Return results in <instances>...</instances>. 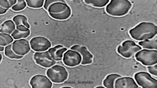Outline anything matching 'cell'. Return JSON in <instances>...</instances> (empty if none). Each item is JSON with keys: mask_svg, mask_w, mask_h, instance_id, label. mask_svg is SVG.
<instances>
[{"mask_svg": "<svg viewBox=\"0 0 157 88\" xmlns=\"http://www.w3.org/2000/svg\"><path fill=\"white\" fill-rule=\"evenodd\" d=\"M29 83L33 88H51L52 86L49 78L41 75L33 77Z\"/></svg>", "mask_w": 157, "mask_h": 88, "instance_id": "12", "label": "cell"}, {"mask_svg": "<svg viewBox=\"0 0 157 88\" xmlns=\"http://www.w3.org/2000/svg\"><path fill=\"white\" fill-rule=\"evenodd\" d=\"M26 2L29 7L33 9H39L43 6L44 3V0H26Z\"/></svg>", "mask_w": 157, "mask_h": 88, "instance_id": "24", "label": "cell"}, {"mask_svg": "<svg viewBox=\"0 0 157 88\" xmlns=\"http://www.w3.org/2000/svg\"><path fill=\"white\" fill-rule=\"evenodd\" d=\"M30 46L34 51L44 52L49 49L52 44L50 41L45 37H34L30 41Z\"/></svg>", "mask_w": 157, "mask_h": 88, "instance_id": "10", "label": "cell"}, {"mask_svg": "<svg viewBox=\"0 0 157 88\" xmlns=\"http://www.w3.org/2000/svg\"><path fill=\"white\" fill-rule=\"evenodd\" d=\"M17 3L16 0H1L0 7L4 9H9L10 7H12Z\"/></svg>", "mask_w": 157, "mask_h": 88, "instance_id": "25", "label": "cell"}, {"mask_svg": "<svg viewBox=\"0 0 157 88\" xmlns=\"http://www.w3.org/2000/svg\"><path fill=\"white\" fill-rule=\"evenodd\" d=\"M47 76L54 83H60L66 80L68 73L64 67L60 65H55L47 71Z\"/></svg>", "mask_w": 157, "mask_h": 88, "instance_id": "4", "label": "cell"}, {"mask_svg": "<svg viewBox=\"0 0 157 88\" xmlns=\"http://www.w3.org/2000/svg\"><path fill=\"white\" fill-rule=\"evenodd\" d=\"M15 30V25L13 21L11 20H6L4 22L1 26V33L8 35L12 34Z\"/></svg>", "mask_w": 157, "mask_h": 88, "instance_id": "17", "label": "cell"}, {"mask_svg": "<svg viewBox=\"0 0 157 88\" xmlns=\"http://www.w3.org/2000/svg\"><path fill=\"white\" fill-rule=\"evenodd\" d=\"M12 49L16 54L23 57L30 51V44L27 40L20 39L13 43Z\"/></svg>", "mask_w": 157, "mask_h": 88, "instance_id": "11", "label": "cell"}, {"mask_svg": "<svg viewBox=\"0 0 157 88\" xmlns=\"http://www.w3.org/2000/svg\"><path fill=\"white\" fill-rule=\"evenodd\" d=\"M34 60L38 65L44 68H50L56 63V61L52 58L48 51L36 52L34 54Z\"/></svg>", "mask_w": 157, "mask_h": 88, "instance_id": "9", "label": "cell"}, {"mask_svg": "<svg viewBox=\"0 0 157 88\" xmlns=\"http://www.w3.org/2000/svg\"><path fill=\"white\" fill-rule=\"evenodd\" d=\"M5 55L6 57L11 59L20 60L23 58V56L16 54L12 49V44H9L5 48Z\"/></svg>", "mask_w": 157, "mask_h": 88, "instance_id": "21", "label": "cell"}, {"mask_svg": "<svg viewBox=\"0 0 157 88\" xmlns=\"http://www.w3.org/2000/svg\"><path fill=\"white\" fill-rule=\"evenodd\" d=\"M49 14L55 20H67L71 14L69 6L65 3L56 2L52 4L48 9Z\"/></svg>", "mask_w": 157, "mask_h": 88, "instance_id": "3", "label": "cell"}, {"mask_svg": "<svg viewBox=\"0 0 157 88\" xmlns=\"http://www.w3.org/2000/svg\"><path fill=\"white\" fill-rule=\"evenodd\" d=\"M148 71L150 74L153 75L154 76H157V65L149 66L148 67Z\"/></svg>", "mask_w": 157, "mask_h": 88, "instance_id": "28", "label": "cell"}, {"mask_svg": "<svg viewBox=\"0 0 157 88\" xmlns=\"http://www.w3.org/2000/svg\"><path fill=\"white\" fill-rule=\"evenodd\" d=\"M13 41V39L11 35L1 33L0 35V44L1 46H8Z\"/></svg>", "mask_w": 157, "mask_h": 88, "instance_id": "23", "label": "cell"}, {"mask_svg": "<svg viewBox=\"0 0 157 88\" xmlns=\"http://www.w3.org/2000/svg\"><path fill=\"white\" fill-rule=\"evenodd\" d=\"M135 79L139 86L143 88H156L157 80L152 77L149 74L146 72H137L135 75Z\"/></svg>", "mask_w": 157, "mask_h": 88, "instance_id": "7", "label": "cell"}, {"mask_svg": "<svg viewBox=\"0 0 157 88\" xmlns=\"http://www.w3.org/2000/svg\"><path fill=\"white\" fill-rule=\"evenodd\" d=\"M56 2H63V3H66L63 0H46L45 1V4H44V8L45 9L48 11L49 7L52 4Z\"/></svg>", "mask_w": 157, "mask_h": 88, "instance_id": "27", "label": "cell"}, {"mask_svg": "<svg viewBox=\"0 0 157 88\" xmlns=\"http://www.w3.org/2000/svg\"><path fill=\"white\" fill-rule=\"evenodd\" d=\"M139 44L144 49H157V37L155 36V39H153L151 40L143 41L141 42H139Z\"/></svg>", "mask_w": 157, "mask_h": 88, "instance_id": "19", "label": "cell"}, {"mask_svg": "<svg viewBox=\"0 0 157 88\" xmlns=\"http://www.w3.org/2000/svg\"><path fill=\"white\" fill-rule=\"evenodd\" d=\"M132 6L128 0H112L106 7V11L111 16H123L127 14Z\"/></svg>", "mask_w": 157, "mask_h": 88, "instance_id": "2", "label": "cell"}, {"mask_svg": "<svg viewBox=\"0 0 157 88\" xmlns=\"http://www.w3.org/2000/svg\"><path fill=\"white\" fill-rule=\"evenodd\" d=\"M67 49L63 48V46L58 45L49 49V53L53 60L55 61H60L62 60L63 53L66 51Z\"/></svg>", "mask_w": 157, "mask_h": 88, "instance_id": "15", "label": "cell"}, {"mask_svg": "<svg viewBox=\"0 0 157 88\" xmlns=\"http://www.w3.org/2000/svg\"><path fill=\"white\" fill-rule=\"evenodd\" d=\"M0 56H1V60H0V61H1H1H2V55L1 54V55H0Z\"/></svg>", "mask_w": 157, "mask_h": 88, "instance_id": "31", "label": "cell"}, {"mask_svg": "<svg viewBox=\"0 0 157 88\" xmlns=\"http://www.w3.org/2000/svg\"><path fill=\"white\" fill-rule=\"evenodd\" d=\"M121 77L117 74H111L107 76L103 81L104 86L107 88H114L115 81L117 79Z\"/></svg>", "mask_w": 157, "mask_h": 88, "instance_id": "18", "label": "cell"}, {"mask_svg": "<svg viewBox=\"0 0 157 88\" xmlns=\"http://www.w3.org/2000/svg\"><path fill=\"white\" fill-rule=\"evenodd\" d=\"M26 6V3L24 0H18L17 1L16 4L12 7L13 11H21L25 9Z\"/></svg>", "mask_w": 157, "mask_h": 88, "instance_id": "26", "label": "cell"}, {"mask_svg": "<svg viewBox=\"0 0 157 88\" xmlns=\"http://www.w3.org/2000/svg\"><path fill=\"white\" fill-rule=\"evenodd\" d=\"M97 88H104V86H98L97 87Z\"/></svg>", "mask_w": 157, "mask_h": 88, "instance_id": "32", "label": "cell"}, {"mask_svg": "<svg viewBox=\"0 0 157 88\" xmlns=\"http://www.w3.org/2000/svg\"><path fill=\"white\" fill-rule=\"evenodd\" d=\"M63 88H71V87H68V86H66V87H63Z\"/></svg>", "mask_w": 157, "mask_h": 88, "instance_id": "33", "label": "cell"}, {"mask_svg": "<svg viewBox=\"0 0 157 88\" xmlns=\"http://www.w3.org/2000/svg\"><path fill=\"white\" fill-rule=\"evenodd\" d=\"M30 33V30L26 27L24 25H19L16 27L14 31L12 34V37L15 40L24 39L29 35Z\"/></svg>", "mask_w": 157, "mask_h": 88, "instance_id": "16", "label": "cell"}, {"mask_svg": "<svg viewBox=\"0 0 157 88\" xmlns=\"http://www.w3.org/2000/svg\"><path fill=\"white\" fill-rule=\"evenodd\" d=\"M135 57L138 62H140L144 65H154L157 63V50H143L137 52Z\"/></svg>", "mask_w": 157, "mask_h": 88, "instance_id": "5", "label": "cell"}, {"mask_svg": "<svg viewBox=\"0 0 157 88\" xmlns=\"http://www.w3.org/2000/svg\"><path fill=\"white\" fill-rule=\"evenodd\" d=\"M7 9H4L2 7H0V14H5L6 12H7Z\"/></svg>", "mask_w": 157, "mask_h": 88, "instance_id": "29", "label": "cell"}, {"mask_svg": "<svg viewBox=\"0 0 157 88\" xmlns=\"http://www.w3.org/2000/svg\"><path fill=\"white\" fill-rule=\"evenodd\" d=\"M71 50L77 51L82 56L83 60L81 62V64L83 65L90 64L93 61V55L88 51L87 48L83 46L75 45L72 46Z\"/></svg>", "mask_w": 157, "mask_h": 88, "instance_id": "13", "label": "cell"}, {"mask_svg": "<svg viewBox=\"0 0 157 88\" xmlns=\"http://www.w3.org/2000/svg\"><path fill=\"white\" fill-rule=\"evenodd\" d=\"M82 57L77 51L70 50L65 52L63 56V62L68 67H75L80 65L82 62Z\"/></svg>", "mask_w": 157, "mask_h": 88, "instance_id": "8", "label": "cell"}, {"mask_svg": "<svg viewBox=\"0 0 157 88\" xmlns=\"http://www.w3.org/2000/svg\"><path fill=\"white\" fill-rule=\"evenodd\" d=\"M115 88H138L136 82L131 77H120L115 80Z\"/></svg>", "mask_w": 157, "mask_h": 88, "instance_id": "14", "label": "cell"}, {"mask_svg": "<svg viewBox=\"0 0 157 88\" xmlns=\"http://www.w3.org/2000/svg\"><path fill=\"white\" fill-rule=\"evenodd\" d=\"M1 49H0V51L1 52L3 51L4 50V46H1V48H0Z\"/></svg>", "mask_w": 157, "mask_h": 88, "instance_id": "30", "label": "cell"}, {"mask_svg": "<svg viewBox=\"0 0 157 88\" xmlns=\"http://www.w3.org/2000/svg\"><path fill=\"white\" fill-rule=\"evenodd\" d=\"M140 50L141 47L132 40L125 41L121 46H118L117 50L119 54L126 58H130Z\"/></svg>", "mask_w": 157, "mask_h": 88, "instance_id": "6", "label": "cell"}, {"mask_svg": "<svg viewBox=\"0 0 157 88\" xmlns=\"http://www.w3.org/2000/svg\"><path fill=\"white\" fill-rule=\"evenodd\" d=\"M85 2L94 7H103L107 5L109 0H86Z\"/></svg>", "mask_w": 157, "mask_h": 88, "instance_id": "22", "label": "cell"}, {"mask_svg": "<svg viewBox=\"0 0 157 88\" xmlns=\"http://www.w3.org/2000/svg\"><path fill=\"white\" fill-rule=\"evenodd\" d=\"M15 24L18 26L19 25H24L28 28H30V26L27 23V18L26 16L22 15H18L14 16L13 18Z\"/></svg>", "mask_w": 157, "mask_h": 88, "instance_id": "20", "label": "cell"}, {"mask_svg": "<svg viewBox=\"0 0 157 88\" xmlns=\"http://www.w3.org/2000/svg\"><path fill=\"white\" fill-rule=\"evenodd\" d=\"M132 39L137 41L146 40L154 38L157 34V27L152 23L143 22L129 30Z\"/></svg>", "mask_w": 157, "mask_h": 88, "instance_id": "1", "label": "cell"}]
</instances>
